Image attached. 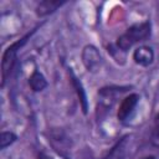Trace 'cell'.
I'll return each instance as SVG.
<instances>
[{
	"instance_id": "cell-1",
	"label": "cell",
	"mask_w": 159,
	"mask_h": 159,
	"mask_svg": "<svg viewBox=\"0 0 159 159\" xmlns=\"http://www.w3.org/2000/svg\"><path fill=\"white\" fill-rule=\"evenodd\" d=\"M152 35V24L150 21H142L129 26L125 32H123L116 41V46L118 50L127 52L135 43L143 42L148 40Z\"/></svg>"
},
{
	"instance_id": "cell-2",
	"label": "cell",
	"mask_w": 159,
	"mask_h": 159,
	"mask_svg": "<svg viewBox=\"0 0 159 159\" xmlns=\"http://www.w3.org/2000/svg\"><path fill=\"white\" fill-rule=\"evenodd\" d=\"M40 26H36L35 29H32L30 32L25 34L21 39L16 40L15 42H12L10 46L6 47V50L4 51L2 53V58H1V87L5 86L7 78L10 77L14 67H15V63H16V60H17V53L19 51L25 46V43L31 39V36L37 31Z\"/></svg>"
},
{
	"instance_id": "cell-3",
	"label": "cell",
	"mask_w": 159,
	"mask_h": 159,
	"mask_svg": "<svg viewBox=\"0 0 159 159\" xmlns=\"http://www.w3.org/2000/svg\"><path fill=\"white\" fill-rule=\"evenodd\" d=\"M47 137H48V143L52 145L55 152L61 157L66 158L72 145V142L66 134V132L61 128H52L48 130Z\"/></svg>"
},
{
	"instance_id": "cell-4",
	"label": "cell",
	"mask_w": 159,
	"mask_h": 159,
	"mask_svg": "<svg viewBox=\"0 0 159 159\" xmlns=\"http://www.w3.org/2000/svg\"><path fill=\"white\" fill-rule=\"evenodd\" d=\"M82 63L86 67V70L91 73H96L101 70L103 58L98 51V48L93 45H86L81 53Z\"/></svg>"
},
{
	"instance_id": "cell-5",
	"label": "cell",
	"mask_w": 159,
	"mask_h": 159,
	"mask_svg": "<svg viewBox=\"0 0 159 159\" xmlns=\"http://www.w3.org/2000/svg\"><path fill=\"white\" fill-rule=\"evenodd\" d=\"M140 97L138 93H130L127 97H124L119 104V108L117 111V118L119 122L124 123L125 120H128V118L132 116V113L134 112L138 102H139Z\"/></svg>"
},
{
	"instance_id": "cell-6",
	"label": "cell",
	"mask_w": 159,
	"mask_h": 159,
	"mask_svg": "<svg viewBox=\"0 0 159 159\" xmlns=\"http://www.w3.org/2000/svg\"><path fill=\"white\" fill-rule=\"evenodd\" d=\"M130 142V134H125L120 137L112 148L107 152V154L103 157V159H125L128 153V147Z\"/></svg>"
},
{
	"instance_id": "cell-7",
	"label": "cell",
	"mask_w": 159,
	"mask_h": 159,
	"mask_svg": "<svg viewBox=\"0 0 159 159\" xmlns=\"http://www.w3.org/2000/svg\"><path fill=\"white\" fill-rule=\"evenodd\" d=\"M67 73H68V78H70V82L72 84V87L75 88V92L78 97V101H80V104H81V108H82V112L83 114H87L88 112V101H87V94H86V91L83 88V84L82 82L77 78V76L73 73L72 68H67Z\"/></svg>"
},
{
	"instance_id": "cell-8",
	"label": "cell",
	"mask_w": 159,
	"mask_h": 159,
	"mask_svg": "<svg viewBox=\"0 0 159 159\" xmlns=\"http://www.w3.org/2000/svg\"><path fill=\"white\" fill-rule=\"evenodd\" d=\"M133 60L142 67H148L154 61V51L150 46H139L133 51Z\"/></svg>"
},
{
	"instance_id": "cell-9",
	"label": "cell",
	"mask_w": 159,
	"mask_h": 159,
	"mask_svg": "<svg viewBox=\"0 0 159 159\" xmlns=\"http://www.w3.org/2000/svg\"><path fill=\"white\" fill-rule=\"evenodd\" d=\"M65 4V1H53V0H45V1H41L37 4L36 9H35V12L39 17H43V16H47L52 12H55L58 7H61L62 5Z\"/></svg>"
},
{
	"instance_id": "cell-10",
	"label": "cell",
	"mask_w": 159,
	"mask_h": 159,
	"mask_svg": "<svg viewBox=\"0 0 159 159\" xmlns=\"http://www.w3.org/2000/svg\"><path fill=\"white\" fill-rule=\"evenodd\" d=\"M29 86L34 92H41L47 87V81L39 70H34L29 77Z\"/></svg>"
},
{
	"instance_id": "cell-11",
	"label": "cell",
	"mask_w": 159,
	"mask_h": 159,
	"mask_svg": "<svg viewBox=\"0 0 159 159\" xmlns=\"http://www.w3.org/2000/svg\"><path fill=\"white\" fill-rule=\"evenodd\" d=\"M16 139H17V135L14 132H10V130L1 132V135H0V148L1 149H6L12 143H15Z\"/></svg>"
},
{
	"instance_id": "cell-12",
	"label": "cell",
	"mask_w": 159,
	"mask_h": 159,
	"mask_svg": "<svg viewBox=\"0 0 159 159\" xmlns=\"http://www.w3.org/2000/svg\"><path fill=\"white\" fill-rule=\"evenodd\" d=\"M153 140L159 142V112L157 113L154 118V125H153Z\"/></svg>"
},
{
	"instance_id": "cell-13",
	"label": "cell",
	"mask_w": 159,
	"mask_h": 159,
	"mask_svg": "<svg viewBox=\"0 0 159 159\" xmlns=\"http://www.w3.org/2000/svg\"><path fill=\"white\" fill-rule=\"evenodd\" d=\"M37 158H39V159H53L52 157H50L48 154H46V153H43V152H40V153L37 154Z\"/></svg>"
},
{
	"instance_id": "cell-14",
	"label": "cell",
	"mask_w": 159,
	"mask_h": 159,
	"mask_svg": "<svg viewBox=\"0 0 159 159\" xmlns=\"http://www.w3.org/2000/svg\"><path fill=\"white\" fill-rule=\"evenodd\" d=\"M143 159H157V157H155V155H147V157H144Z\"/></svg>"
}]
</instances>
